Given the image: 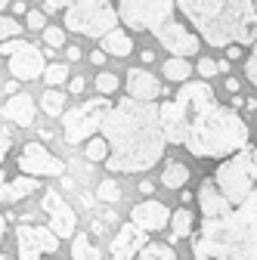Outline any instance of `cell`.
<instances>
[{
    "instance_id": "obj_1",
    "label": "cell",
    "mask_w": 257,
    "mask_h": 260,
    "mask_svg": "<svg viewBox=\"0 0 257 260\" xmlns=\"http://www.w3.org/2000/svg\"><path fill=\"white\" fill-rule=\"evenodd\" d=\"M168 143L183 146L196 158H230L248 146V124L242 115L217 103L208 84H183L171 103L162 106Z\"/></svg>"
},
{
    "instance_id": "obj_2",
    "label": "cell",
    "mask_w": 257,
    "mask_h": 260,
    "mask_svg": "<svg viewBox=\"0 0 257 260\" xmlns=\"http://www.w3.org/2000/svg\"><path fill=\"white\" fill-rule=\"evenodd\" d=\"M100 134L109 140L112 152L106 158V168L112 174H143L152 171L165 155L168 134L162 124V106L152 100H127L115 103L103 124Z\"/></svg>"
},
{
    "instance_id": "obj_3",
    "label": "cell",
    "mask_w": 257,
    "mask_h": 260,
    "mask_svg": "<svg viewBox=\"0 0 257 260\" xmlns=\"http://www.w3.org/2000/svg\"><path fill=\"white\" fill-rule=\"evenodd\" d=\"M177 10L196 28V35L217 50L233 44L248 47L257 41L254 0H177Z\"/></svg>"
},
{
    "instance_id": "obj_4",
    "label": "cell",
    "mask_w": 257,
    "mask_h": 260,
    "mask_svg": "<svg viewBox=\"0 0 257 260\" xmlns=\"http://www.w3.org/2000/svg\"><path fill=\"white\" fill-rule=\"evenodd\" d=\"M177 0H121L118 13L131 31H152L171 56H196L199 38L174 16Z\"/></svg>"
},
{
    "instance_id": "obj_5",
    "label": "cell",
    "mask_w": 257,
    "mask_h": 260,
    "mask_svg": "<svg viewBox=\"0 0 257 260\" xmlns=\"http://www.w3.org/2000/svg\"><path fill=\"white\" fill-rule=\"evenodd\" d=\"M121 13L109 0H72L66 7V28L84 38H103L112 28H118Z\"/></svg>"
},
{
    "instance_id": "obj_6",
    "label": "cell",
    "mask_w": 257,
    "mask_h": 260,
    "mask_svg": "<svg viewBox=\"0 0 257 260\" xmlns=\"http://www.w3.org/2000/svg\"><path fill=\"white\" fill-rule=\"evenodd\" d=\"M214 180L223 189V195H227L233 205H239L245 195L257 186V149H248L245 146L236 155L223 158V165L217 168Z\"/></svg>"
},
{
    "instance_id": "obj_7",
    "label": "cell",
    "mask_w": 257,
    "mask_h": 260,
    "mask_svg": "<svg viewBox=\"0 0 257 260\" xmlns=\"http://www.w3.org/2000/svg\"><path fill=\"white\" fill-rule=\"evenodd\" d=\"M109 109H112V103H109L106 93H100L96 100H84L81 106L69 109V115L62 118V127H66V143L78 146V143L90 140L96 130H100V124H103V118H106Z\"/></svg>"
},
{
    "instance_id": "obj_8",
    "label": "cell",
    "mask_w": 257,
    "mask_h": 260,
    "mask_svg": "<svg viewBox=\"0 0 257 260\" xmlns=\"http://www.w3.org/2000/svg\"><path fill=\"white\" fill-rule=\"evenodd\" d=\"M0 53L10 56V75L16 81H35L41 78L47 69H44V53L35 47V44H28V41H4V47H0Z\"/></svg>"
},
{
    "instance_id": "obj_9",
    "label": "cell",
    "mask_w": 257,
    "mask_h": 260,
    "mask_svg": "<svg viewBox=\"0 0 257 260\" xmlns=\"http://www.w3.org/2000/svg\"><path fill=\"white\" fill-rule=\"evenodd\" d=\"M59 236L47 226H35V223H22L16 226V248L19 257L16 260H44V254H56L59 251Z\"/></svg>"
},
{
    "instance_id": "obj_10",
    "label": "cell",
    "mask_w": 257,
    "mask_h": 260,
    "mask_svg": "<svg viewBox=\"0 0 257 260\" xmlns=\"http://www.w3.org/2000/svg\"><path fill=\"white\" fill-rule=\"evenodd\" d=\"M16 161H19V171L31 174V177H59L66 171L62 158H56L50 149H44V143H28Z\"/></svg>"
},
{
    "instance_id": "obj_11",
    "label": "cell",
    "mask_w": 257,
    "mask_h": 260,
    "mask_svg": "<svg viewBox=\"0 0 257 260\" xmlns=\"http://www.w3.org/2000/svg\"><path fill=\"white\" fill-rule=\"evenodd\" d=\"M41 208H44V214L50 217V230H53L59 239L75 236V230H78V214H75V208L62 199L56 189H47V192H44Z\"/></svg>"
},
{
    "instance_id": "obj_12",
    "label": "cell",
    "mask_w": 257,
    "mask_h": 260,
    "mask_svg": "<svg viewBox=\"0 0 257 260\" xmlns=\"http://www.w3.org/2000/svg\"><path fill=\"white\" fill-rule=\"evenodd\" d=\"M149 245V230H143L140 223H124L121 230H118V236L112 239V260H134L143 248Z\"/></svg>"
},
{
    "instance_id": "obj_13",
    "label": "cell",
    "mask_w": 257,
    "mask_h": 260,
    "mask_svg": "<svg viewBox=\"0 0 257 260\" xmlns=\"http://www.w3.org/2000/svg\"><path fill=\"white\" fill-rule=\"evenodd\" d=\"M171 211H168V205H162V202H155V199H149V202H140L137 208H131V220L134 223H140L143 230H149V233H158V230H165V226L171 223Z\"/></svg>"
},
{
    "instance_id": "obj_14",
    "label": "cell",
    "mask_w": 257,
    "mask_h": 260,
    "mask_svg": "<svg viewBox=\"0 0 257 260\" xmlns=\"http://www.w3.org/2000/svg\"><path fill=\"white\" fill-rule=\"evenodd\" d=\"M199 208L205 217H220V214L233 211V202L223 195V189L217 186L214 177H205V183L199 186Z\"/></svg>"
},
{
    "instance_id": "obj_15",
    "label": "cell",
    "mask_w": 257,
    "mask_h": 260,
    "mask_svg": "<svg viewBox=\"0 0 257 260\" xmlns=\"http://www.w3.org/2000/svg\"><path fill=\"white\" fill-rule=\"evenodd\" d=\"M127 96H134V100H158V96L165 93V87L158 84V78L146 69H131L127 72Z\"/></svg>"
},
{
    "instance_id": "obj_16",
    "label": "cell",
    "mask_w": 257,
    "mask_h": 260,
    "mask_svg": "<svg viewBox=\"0 0 257 260\" xmlns=\"http://www.w3.org/2000/svg\"><path fill=\"white\" fill-rule=\"evenodd\" d=\"M0 115H4L10 124L28 127V124H35V118H38V109H35V100H31L28 93H10V100L4 103Z\"/></svg>"
},
{
    "instance_id": "obj_17",
    "label": "cell",
    "mask_w": 257,
    "mask_h": 260,
    "mask_svg": "<svg viewBox=\"0 0 257 260\" xmlns=\"http://www.w3.org/2000/svg\"><path fill=\"white\" fill-rule=\"evenodd\" d=\"M41 189V177H31V174H22L16 177L13 183H4L0 186V205H13V202H22L28 199L31 192Z\"/></svg>"
},
{
    "instance_id": "obj_18",
    "label": "cell",
    "mask_w": 257,
    "mask_h": 260,
    "mask_svg": "<svg viewBox=\"0 0 257 260\" xmlns=\"http://www.w3.org/2000/svg\"><path fill=\"white\" fill-rule=\"evenodd\" d=\"M100 47H103L109 56H115V59H124V56H131V53H134V41H131V35H124V31H118V28H112L109 35L100 38Z\"/></svg>"
},
{
    "instance_id": "obj_19",
    "label": "cell",
    "mask_w": 257,
    "mask_h": 260,
    "mask_svg": "<svg viewBox=\"0 0 257 260\" xmlns=\"http://www.w3.org/2000/svg\"><path fill=\"white\" fill-rule=\"evenodd\" d=\"M183 183H189V168L183 161H168V168L162 171V186L165 189H183Z\"/></svg>"
},
{
    "instance_id": "obj_20",
    "label": "cell",
    "mask_w": 257,
    "mask_h": 260,
    "mask_svg": "<svg viewBox=\"0 0 257 260\" xmlns=\"http://www.w3.org/2000/svg\"><path fill=\"white\" fill-rule=\"evenodd\" d=\"M72 260H103V254H100V248L90 242V236L75 233V242H72Z\"/></svg>"
},
{
    "instance_id": "obj_21",
    "label": "cell",
    "mask_w": 257,
    "mask_h": 260,
    "mask_svg": "<svg viewBox=\"0 0 257 260\" xmlns=\"http://www.w3.org/2000/svg\"><path fill=\"white\" fill-rule=\"evenodd\" d=\"M189 236H192V211L180 208V211H174V217H171V239L180 242V239H189Z\"/></svg>"
},
{
    "instance_id": "obj_22",
    "label": "cell",
    "mask_w": 257,
    "mask_h": 260,
    "mask_svg": "<svg viewBox=\"0 0 257 260\" xmlns=\"http://www.w3.org/2000/svg\"><path fill=\"white\" fill-rule=\"evenodd\" d=\"M165 78L168 81H189L192 78V65L186 62V56L165 59Z\"/></svg>"
},
{
    "instance_id": "obj_23",
    "label": "cell",
    "mask_w": 257,
    "mask_h": 260,
    "mask_svg": "<svg viewBox=\"0 0 257 260\" xmlns=\"http://www.w3.org/2000/svg\"><path fill=\"white\" fill-rule=\"evenodd\" d=\"M134 260H180L177 257V251L171 248V245H162V242H152V245H146Z\"/></svg>"
},
{
    "instance_id": "obj_24",
    "label": "cell",
    "mask_w": 257,
    "mask_h": 260,
    "mask_svg": "<svg viewBox=\"0 0 257 260\" xmlns=\"http://www.w3.org/2000/svg\"><path fill=\"white\" fill-rule=\"evenodd\" d=\"M109 152H112V146H109V140H106L103 134H100V137H90L87 146H84V158H90V161H103V165H106Z\"/></svg>"
},
{
    "instance_id": "obj_25",
    "label": "cell",
    "mask_w": 257,
    "mask_h": 260,
    "mask_svg": "<svg viewBox=\"0 0 257 260\" xmlns=\"http://www.w3.org/2000/svg\"><path fill=\"white\" fill-rule=\"evenodd\" d=\"M41 106H44V112L50 115V118H59L62 115V109H66V93L62 90H47L44 96H41Z\"/></svg>"
},
{
    "instance_id": "obj_26",
    "label": "cell",
    "mask_w": 257,
    "mask_h": 260,
    "mask_svg": "<svg viewBox=\"0 0 257 260\" xmlns=\"http://www.w3.org/2000/svg\"><path fill=\"white\" fill-rule=\"evenodd\" d=\"M96 199H100L103 205H115V202L121 199V186H118L112 177L100 180V186H96Z\"/></svg>"
},
{
    "instance_id": "obj_27",
    "label": "cell",
    "mask_w": 257,
    "mask_h": 260,
    "mask_svg": "<svg viewBox=\"0 0 257 260\" xmlns=\"http://www.w3.org/2000/svg\"><path fill=\"white\" fill-rule=\"evenodd\" d=\"M44 44H47L50 50L66 47V28H59V25H47V28H44Z\"/></svg>"
},
{
    "instance_id": "obj_28",
    "label": "cell",
    "mask_w": 257,
    "mask_h": 260,
    "mask_svg": "<svg viewBox=\"0 0 257 260\" xmlns=\"http://www.w3.org/2000/svg\"><path fill=\"white\" fill-rule=\"evenodd\" d=\"M66 81H69V65H50L44 72V84H50V87L66 84Z\"/></svg>"
},
{
    "instance_id": "obj_29",
    "label": "cell",
    "mask_w": 257,
    "mask_h": 260,
    "mask_svg": "<svg viewBox=\"0 0 257 260\" xmlns=\"http://www.w3.org/2000/svg\"><path fill=\"white\" fill-rule=\"evenodd\" d=\"M93 84H96V90H100V93H106V96H109V93H118V84H121V81H118V75H112V72H103V75L96 78Z\"/></svg>"
},
{
    "instance_id": "obj_30",
    "label": "cell",
    "mask_w": 257,
    "mask_h": 260,
    "mask_svg": "<svg viewBox=\"0 0 257 260\" xmlns=\"http://www.w3.org/2000/svg\"><path fill=\"white\" fill-rule=\"evenodd\" d=\"M19 35H22L19 22L10 19V16H0V41H10V38H19Z\"/></svg>"
},
{
    "instance_id": "obj_31",
    "label": "cell",
    "mask_w": 257,
    "mask_h": 260,
    "mask_svg": "<svg viewBox=\"0 0 257 260\" xmlns=\"http://www.w3.org/2000/svg\"><path fill=\"white\" fill-rule=\"evenodd\" d=\"M245 78L257 87V41H254V50H251V56L245 59Z\"/></svg>"
},
{
    "instance_id": "obj_32",
    "label": "cell",
    "mask_w": 257,
    "mask_h": 260,
    "mask_svg": "<svg viewBox=\"0 0 257 260\" xmlns=\"http://www.w3.org/2000/svg\"><path fill=\"white\" fill-rule=\"evenodd\" d=\"M44 19H47V13L31 10V13H28V28H31V31H41V28H44Z\"/></svg>"
},
{
    "instance_id": "obj_33",
    "label": "cell",
    "mask_w": 257,
    "mask_h": 260,
    "mask_svg": "<svg viewBox=\"0 0 257 260\" xmlns=\"http://www.w3.org/2000/svg\"><path fill=\"white\" fill-rule=\"evenodd\" d=\"M217 72H220V65H217L214 59H202V62H199V75H202V78H211V75H217Z\"/></svg>"
},
{
    "instance_id": "obj_34",
    "label": "cell",
    "mask_w": 257,
    "mask_h": 260,
    "mask_svg": "<svg viewBox=\"0 0 257 260\" xmlns=\"http://www.w3.org/2000/svg\"><path fill=\"white\" fill-rule=\"evenodd\" d=\"M72 0H44V13H56V10H66Z\"/></svg>"
},
{
    "instance_id": "obj_35",
    "label": "cell",
    "mask_w": 257,
    "mask_h": 260,
    "mask_svg": "<svg viewBox=\"0 0 257 260\" xmlns=\"http://www.w3.org/2000/svg\"><path fill=\"white\" fill-rule=\"evenodd\" d=\"M84 87H87V81H84V78H81V75H78V78H72V81H69V93H75V96H81V93H84Z\"/></svg>"
},
{
    "instance_id": "obj_36",
    "label": "cell",
    "mask_w": 257,
    "mask_h": 260,
    "mask_svg": "<svg viewBox=\"0 0 257 260\" xmlns=\"http://www.w3.org/2000/svg\"><path fill=\"white\" fill-rule=\"evenodd\" d=\"M10 149H13V140L4 134V130H0V161H4V158L10 155Z\"/></svg>"
},
{
    "instance_id": "obj_37",
    "label": "cell",
    "mask_w": 257,
    "mask_h": 260,
    "mask_svg": "<svg viewBox=\"0 0 257 260\" xmlns=\"http://www.w3.org/2000/svg\"><path fill=\"white\" fill-rule=\"evenodd\" d=\"M106 59H109V53H106L103 47H100V50H93V53H90V62H93V65H103Z\"/></svg>"
},
{
    "instance_id": "obj_38",
    "label": "cell",
    "mask_w": 257,
    "mask_h": 260,
    "mask_svg": "<svg viewBox=\"0 0 257 260\" xmlns=\"http://www.w3.org/2000/svg\"><path fill=\"white\" fill-rule=\"evenodd\" d=\"M81 59V50L78 47H69V62H78Z\"/></svg>"
},
{
    "instance_id": "obj_39",
    "label": "cell",
    "mask_w": 257,
    "mask_h": 260,
    "mask_svg": "<svg viewBox=\"0 0 257 260\" xmlns=\"http://www.w3.org/2000/svg\"><path fill=\"white\" fill-rule=\"evenodd\" d=\"M227 90H230V93H239V81H236V78H227Z\"/></svg>"
},
{
    "instance_id": "obj_40",
    "label": "cell",
    "mask_w": 257,
    "mask_h": 260,
    "mask_svg": "<svg viewBox=\"0 0 257 260\" xmlns=\"http://www.w3.org/2000/svg\"><path fill=\"white\" fill-rule=\"evenodd\" d=\"M4 233H7V217L0 214V242H4Z\"/></svg>"
},
{
    "instance_id": "obj_41",
    "label": "cell",
    "mask_w": 257,
    "mask_h": 260,
    "mask_svg": "<svg viewBox=\"0 0 257 260\" xmlns=\"http://www.w3.org/2000/svg\"><path fill=\"white\" fill-rule=\"evenodd\" d=\"M140 192L143 195H152V183H140Z\"/></svg>"
},
{
    "instance_id": "obj_42",
    "label": "cell",
    "mask_w": 257,
    "mask_h": 260,
    "mask_svg": "<svg viewBox=\"0 0 257 260\" xmlns=\"http://www.w3.org/2000/svg\"><path fill=\"white\" fill-rule=\"evenodd\" d=\"M4 183H7V174H4V171H0V186H4Z\"/></svg>"
},
{
    "instance_id": "obj_43",
    "label": "cell",
    "mask_w": 257,
    "mask_h": 260,
    "mask_svg": "<svg viewBox=\"0 0 257 260\" xmlns=\"http://www.w3.org/2000/svg\"><path fill=\"white\" fill-rule=\"evenodd\" d=\"M4 7H10V0H0V10H4Z\"/></svg>"
},
{
    "instance_id": "obj_44",
    "label": "cell",
    "mask_w": 257,
    "mask_h": 260,
    "mask_svg": "<svg viewBox=\"0 0 257 260\" xmlns=\"http://www.w3.org/2000/svg\"><path fill=\"white\" fill-rule=\"evenodd\" d=\"M192 260H205V257H192Z\"/></svg>"
},
{
    "instance_id": "obj_45",
    "label": "cell",
    "mask_w": 257,
    "mask_h": 260,
    "mask_svg": "<svg viewBox=\"0 0 257 260\" xmlns=\"http://www.w3.org/2000/svg\"><path fill=\"white\" fill-rule=\"evenodd\" d=\"M254 7H257V0H254Z\"/></svg>"
}]
</instances>
